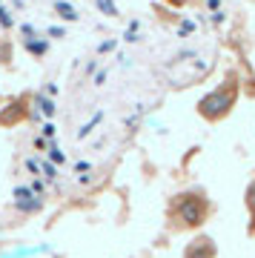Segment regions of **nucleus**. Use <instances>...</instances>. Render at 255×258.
<instances>
[{
  "instance_id": "obj_1",
  "label": "nucleus",
  "mask_w": 255,
  "mask_h": 258,
  "mask_svg": "<svg viewBox=\"0 0 255 258\" xmlns=\"http://www.w3.org/2000/svg\"><path fill=\"white\" fill-rule=\"evenodd\" d=\"M235 98H238L235 81H227V83H221L215 92H210V95H204V98H201V101H198V112L207 120H221V118H227L229 112H232Z\"/></svg>"
},
{
  "instance_id": "obj_2",
  "label": "nucleus",
  "mask_w": 255,
  "mask_h": 258,
  "mask_svg": "<svg viewBox=\"0 0 255 258\" xmlns=\"http://www.w3.org/2000/svg\"><path fill=\"white\" fill-rule=\"evenodd\" d=\"M207 210L210 207L204 201V195H175L172 207H169L172 218H178L183 227H201L207 218Z\"/></svg>"
},
{
  "instance_id": "obj_3",
  "label": "nucleus",
  "mask_w": 255,
  "mask_h": 258,
  "mask_svg": "<svg viewBox=\"0 0 255 258\" xmlns=\"http://www.w3.org/2000/svg\"><path fill=\"white\" fill-rule=\"evenodd\" d=\"M15 204H18L20 212H37L43 207L40 195H35L29 186H18V189H15Z\"/></svg>"
},
{
  "instance_id": "obj_4",
  "label": "nucleus",
  "mask_w": 255,
  "mask_h": 258,
  "mask_svg": "<svg viewBox=\"0 0 255 258\" xmlns=\"http://www.w3.org/2000/svg\"><path fill=\"white\" fill-rule=\"evenodd\" d=\"M212 244H215L212 238H204V235H201V238H195L189 244V249L183 252V258H212L215 255V247H212Z\"/></svg>"
},
{
  "instance_id": "obj_5",
  "label": "nucleus",
  "mask_w": 255,
  "mask_h": 258,
  "mask_svg": "<svg viewBox=\"0 0 255 258\" xmlns=\"http://www.w3.org/2000/svg\"><path fill=\"white\" fill-rule=\"evenodd\" d=\"M55 12H57L63 20H78V9H75V6H69V3H60V0H57V3H55Z\"/></svg>"
},
{
  "instance_id": "obj_6",
  "label": "nucleus",
  "mask_w": 255,
  "mask_h": 258,
  "mask_svg": "<svg viewBox=\"0 0 255 258\" xmlns=\"http://www.w3.org/2000/svg\"><path fill=\"white\" fill-rule=\"evenodd\" d=\"M95 6H98L100 15H106V18H118V6H115L112 0H95Z\"/></svg>"
},
{
  "instance_id": "obj_7",
  "label": "nucleus",
  "mask_w": 255,
  "mask_h": 258,
  "mask_svg": "<svg viewBox=\"0 0 255 258\" xmlns=\"http://www.w3.org/2000/svg\"><path fill=\"white\" fill-rule=\"evenodd\" d=\"M246 207H249V215H252V227H249V232H255V181L246 186Z\"/></svg>"
},
{
  "instance_id": "obj_8",
  "label": "nucleus",
  "mask_w": 255,
  "mask_h": 258,
  "mask_svg": "<svg viewBox=\"0 0 255 258\" xmlns=\"http://www.w3.org/2000/svg\"><path fill=\"white\" fill-rule=\"evenodd\" d=\"M37 103H40V112H43V115H49V118L55 115V103H52V101H46V98H37Z\"/></svg>"
},
{
  "instance_id": "obj_9",
  "label": "nucleus",
  "mask_w": 255,
  "mask_h": 258,
  "mask_svg": "<svg viewBox=\"0 0 255 258\" xmlns=\"http://www.w3.org/2000/svg\"><path fill=\"white\" fill-rule=\"evenodd\" d=\"M0 23H3V26H12V18H9L6 9H0Z\"/></svg>"
},
{
  "instance_id": "obj_10",
  "label": "nucleus",
  "mask_w": 255,
  "mask_h": 258,
  "mask_svg": "<svg viewBox=\"0 0 255 258\" xmlns=\"http://www.w3.org/2000/svg\"><path fill=\"white\" fill-rule=\"evenodd\" d=\"M169 3H172V6H181V3H183V0H169Z\"/></svg>"
}]
</instances>
